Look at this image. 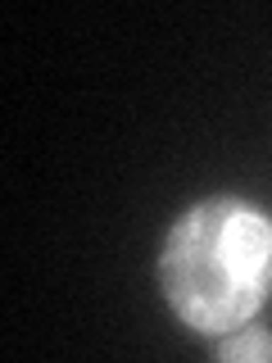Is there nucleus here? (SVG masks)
Masks as SVG:
<instances>
[{"mask_svg": "<svg viewBox=\"0 0 272 363\" xmlns=\"http://www.w3.org/2000/svg\"><path fill=\"white\" fill-rule=\"evenodd\" d=\"M213 359L222 363H272V327L264 323H241L232 332L213 336Z\"/></svg>", "mask_w": 272, "mask_h": 363, "instance_id": "f03ea898", "label": "nucleus"}, {"mask_svg": "<svg viewBox=\"0 0 272 363\" xmlns=\"http://www.w3.org/2000/svg\"><path fill=\"white\" fill-rule=\"evenodd\" d=\"M154 277L186 332H232L272 295V218L236 191L186 204L159 241Z\"/></svg>", "mask_w": 272, "mask_h": 363, "instance_id": "f257e3e1", "label": "nucleus"}]
</instances>
